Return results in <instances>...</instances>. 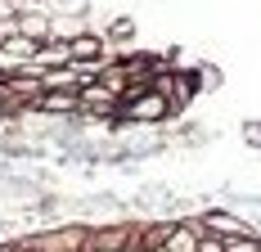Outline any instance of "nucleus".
I'll use <instances>...</instances> for the list:
<instances>
[{
  "label": "nucleus",
  "mask_w": 261,
  "mask_h": 252,
  "mask_svg": "<svg viewBox=\"0 0 261 252\" xmlns=\"http://www.w3.org/2000/svg\"><path fill=\"white\" fill-rule=\"evenodd\" d=\"M0 252H14V243H0Z\"/></svg>",
  "instance_id": "obj_3"
},
{
  "label": "nucleus",
  "mask_w": 261,
  "mask_h": 252,
  "mask_svg": "<svg viewBox=\"0 0 261 252\" xmlns=\"http://www.w3.org/2000/svg\"><path fill=\"white\" fill-rule=\"evenodd\" d=\"M171 113H176L171 99L158 95V90H140V95H130V99L122 104V122L126 126H158V122H167Z\"/></svg>",
  "instance_id": "obj_1"
},
{
  "label": "nucleus",
  "mask_w": 261,
  "mask_h": 252,
  "mask_svg": "<svg viewBox=\"0 0 261 252\" xmlns=\"http://www.w3.org/2000/svg\"><path fill=\"white\" fill-rule=\"evenodd\" d=\"M99 252H122V248H99Z\"/></svg>",
  "instance_id": "obj_4"
},
{
  "label": "nucleus",
  "mask_w": 261,
  "mask_h": 252,
  "mask_svg": "<svg viewBox=\"0 0 261 252\" xmlns=\"http://www.w3.org/2000/svg\"><path fill=\"white\" fill-rule=\"evenodd\" d=\"M198 252H225V239H216V234H203V239H198Z\"/></svg>",
  "instance_id": "obj_2"
}]
</instances>
